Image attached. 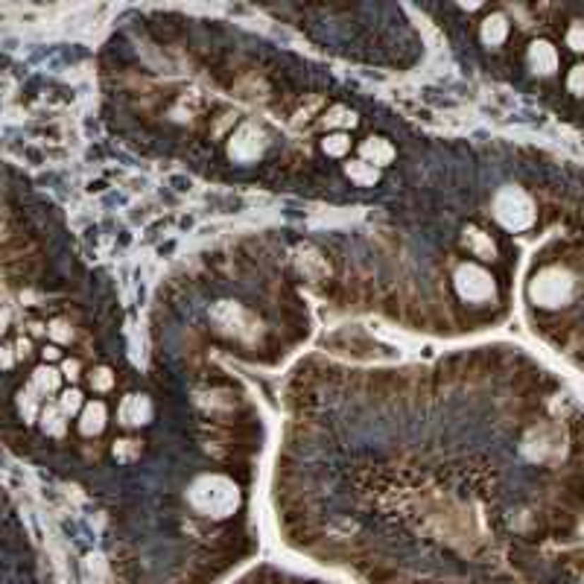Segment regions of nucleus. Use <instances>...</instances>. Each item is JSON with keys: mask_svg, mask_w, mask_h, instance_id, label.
<instances>
[{"mask_svg": "<svg viewBox=\"0 0 584 584\" xmlns=\"http://www.w3.org/2000/svg\"><path fill=\"white\" fill-rule=\"evenodd\" d=\"M324 153L328 155H333V158H339V155H345L351 149V141L345 138V135H330V138H324Z\"/></svg>", "mask_w": 584, "mask_h": 584, "instance_id": "nucleus-14", "label": "nucleus"}, {"mask_svg": "<svg viewBox=\"0 0 584 584\" xmlns=\"http://www.w3.org/2000/svg\"><path fill=\"white\" fill-rule=\"evenodd\" d=\"M149 415H153V406H149V400L141 398V395H129V398L123 400V406H120V418H123V424H129V427L146 424Z\"/></svg>", "mask_w": 584, "mask_h": 584, "instance_id": "nucleus-6", "label": "nucleus"}, {"mask_svg": "<svg viewBox=\"0 0 584 584\" xmlns=\"http://www.w3.org/2000/svg\"><path fill=\"white\" fill-rule=\"evenodd\" d=\"M190 503L193 508L208 517H225L237 508L240 494H237L234 482H228L225 477H202L190 488Z\"/></svg>", "mask_w": 584, "mask_h": 584, "instance_id": "nucleus-1", "label": "nucleus"}, {"mask_svg": "<svg viewBox=\"0 0 584 584\" xmlns=\"http://www.w3.org/2000/svg\"><path fill=\"white\" fill-rule=\"evenodd\" d=\"M570 88L576 94H584V68H576L573 76H570Z\"/></svg>", "mask_w": 584, "mask_h": 584, "instance_id": "nucleus-19", "label": "nucleus"}, {"mask_svg": "<svg viewBox=\"0 0 584 584\" xmlns=\"http://www.w3.org/2000/svg\"><path fill=\"white\" fill-rule=\"evenodd\" d=\"M465 243H467V249L477 254V257H491V254H494V243L488 240L482 231H477V228H470V231H467Z\"/></svg>", "mask_w": 584, "mask_h": 584, "instance_id": "nucleus-11", "label": "nucleus"}, {"mask_svg": "<svg viewBox=\"0 0 584 584\" xmlns=\"http://www.w3.org/2000/svg\"><path fill=\"white\" fill-rule=\"evenodd\" d=\"M345 172H348L351 181H357L359 187H369V184L377 181V167L365 164V161H351L348 167H345Z\"/></svg>", "mask_w": 584, "mask_h": 584, "instance_id": "nucleus-9", "label": "nucleus"}, {"mask_svg": "<svg viewBox=\"0 0 584 584\" xmlns=\"http://www.w3.org/2000/svg\"><path fill=\"white\" fill-rule=\"evenodd\" d=\"M506 32H508V27H506V20H503L500 15L488 18L485 27H482V38L488 41V44H500V41L506 38Z\"/></svg>", "mask_w": 584, "mask_h": 584, "instance_id": "nucleus-12", "label": "nucleus"}, {"mask_svg": "<svg viewBox=\"0 0 584 584\" xmlns=\"http://www.w3.org/2000/svg\"><path fill=\"white\" fill-rule=\"evenodd\" d=\"M359 153H362V158H365V164H371V167H383V164L392 161L395 149L388 146L383 138H369V141H365V143L359 146Z\"/></svg>", "mask_w": 584, "mask_h": 584, "instance_id": "nucleus-7", "label": "nucleus"}, {"mask_svg": "<svg viewBox=\"0 0 584 584\" xmlns=\"http://www.w3.org/2000/svg\"><path fill=\"white\" fill-rule=\"evenodd\" d=\"M494 213L506 228H523V225L532 222V205H529V199L523 196V193L514 190V187L503 190L500 196H496Z\"/></svg>", "mask_w": 584, "mask_h": 584, "instance_id": "nucleus-2", "label": "nucleus"}, {"mask_svg": "<svg viewBox=\"0 0 584 584\" xmlns=\"http://www.w3.org/2000/svg\"><path fill=\"white\" fill-rule=\"evenodd\" d=\"M91 386L94 388H108V386H112V374H108L105 369H100L97 374H91Z\"/></svg>", "mask_w": 584, "mask_h": 584, "instance_id": "nucleus-18", "label": "nucleus"}, {"mask_svg": "<svg viewBox=\"0 0 584 584\" xmlns=\"http://www.w3.org/2000/svg\"><path fill=\"white\" fill-rule=\"evenodd\" d=\"M105 427V406L100 400L88 403L82 409V418H79V429L85 432V436H97V432H102Z\"/></svg>", "mask_w": 584, "mask_h": 584, "instance_id": "nucleus-8", "label": "nucleus"}, {"mask_svg": "<svg viewBox=\"0 0 584 584\" xmlns=\"http://www.w3.org/2000/svg\"><path fill=\"white\" fill-rule=\"evenodd\" d=\"M456 290L467 301H485V298L494 295V280H491V275L485 269L473 266V263H465L456 272Z\"/></svg>", "mask_w": 584, "mask_h": 584, "instance_id": "nucleus-3", "label": "nucleus"}, {"mask_svg": "<svg viewBox=\"0 0 584 584\" xmlns=\"http://www.w3.org/2000/svg\"><path fill=\"white\" fill-rule=\"evenodd\" d=\"M82 406V400H79V392H68V395H61V403H59V412L68 418V415H73L76 409Z\"/></svg>", "mask_w": 584, "mask_h": 584, "instance_id": "nucleus-16", "label": "nucleus"}, {"mask_svg": "<svg viewBox=\"0 0 584 584\" xmlns=\"http://www.w3.org/2000/svg\"><path fill=\"white\" fill-rule=\"evenodd\" d=\"M555 61H558L555 50H552L549 44H544V41L532 47V64H535V68H537L540 73H549V71L555 68Z\"/></svg>", "mask_w": 584, "mask_h": 584, "instance_id": "nucleus-10", "label": "nucleus"}, {"mask_svg": "<svg viewBox=\"0 0 584 584\" xmlns=\"http://www.w3.org/2000/svg\"><path fill=\"white\" fill-rule=\"evenodd\" d=\"M324 123H328V126H354L357 117H354V112H348V108H339V105H336L333 112L324 117Z\"/></svg>", "mask_w": 584, "mask_h": 584, "instance_id": "nucleus-15", "label": "nucleus"}, {"mask_svg": "<svg viewBox=\"0 0 584 584\" xmlns=\"http://www.w3.org/2000/svg\"><path fill=\"white\" fill-rule=\"evenodd\" d=\"M32 386L41 388V392H56V386H59V371H53V369H41V371H35Z\"/></svg>", "mask_w": 584, "mask_h": 584, "instance_id": "nucleus-13", "label": "nucleus"}, {"mask_svg": "<svg viewBox=\"0 0 584 584\" xmlns=\"http://www.w3.org/2000/svg\"><path fill=\"white\" fill-rule=\"evenodd\" d=\"M567 41H570V47H573V50H584V27H573Z\"/></svg>", "mask_w": 584, "mask_h": 584, "instance_id": "nucleus-17", "label": "nucleus"}, {"mask_svg": "<svg viewBox=\"0 0 584 584\" xmlns=\"http://www.w3.org/2000/svg\"><path fill=\"white\" fill-rule=\"evenodd\" d=\"M228 153L237 161H254L257 155H261L263 153V138H261V132H257V126L246 123V126L237 129V135L231 138Z\"/></svg>", "mask_w": 584, "mask_h": 584, "instance_id": "nucleus-4", "label": "nucleus"}, {"mask_svg": "<svg viewBox=\"0 0 584 584\" xmlns=\"http://www.w3.org/2000/svg\"><path fill=\"white\" fill-rule=\"evenodd\" d=\"M567 292H570V280H567V275H561V272L540 275V280L532 290V295L540 301V304H558V301L567 298Z\"/></svg>", "mask_w": 584, "mask_h": 584, "instance_id": "nucleus-5", "label": "nucleus"}, {"mask_svg": "<svg viewBox=\"0 0 584 584\" xmlns=\"http://www.w3.org/2000/svg\"><path fill=\"white\" fill-rule=\"evenodd\" d=\"M44 357H50V359H56V357H59V351H56V348H47V351H44Z\"/></svg>", "mask_w": 584, "mask_h": 584, "instance_id": "nucleus-20", "label": "nucleus"}]
</instances>
